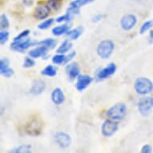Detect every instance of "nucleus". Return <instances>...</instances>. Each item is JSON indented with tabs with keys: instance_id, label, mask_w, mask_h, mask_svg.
<instances>
[{
	"instance_id": "obj_1",
	"label": "nucleus",
	"mask_w": 153,
	"mask_h": 153,
	"mask_svg": "<svg viewBox=\"0 0 153 153\" xmlns=\"http://www.w3.org/2000/svg\"><path fill=\"white\" fill-rule=\"evenodd\" d=\"M127 113V107L124 103H117L111 106L108 111H107V116L111 120H122L124 118Z\"/></svg>"
},
{
	"instance_id": "obj_2",
	"label": "nucleus",
	"mask_w": 153,
	"mask_h": 153,
	"mask_svg": "<svg viewBox=\"0 0 153 153\" xmlns=\"http://www.w3.org/2000/svg\"><path fill=\"white\" fill-rule=\"evenodd\" d=\"M135 90L140 95H148L153 91L152 82L145 77L138 78L135 82Z\"/></svg>"
},
{
	"instance_id": "obj_3",
	"label": "nucleus",
	"mask_w": 153,
	"mask_h": 153,
	"mask_svg": "<svg viewBox=\"0 0 153 153\" xmlns=\"http://www.w3.org/2000/svg\"><path fill=\"white\" fill-rule=\"evenodd\" d=\"M114 48H115V44L111 40L106 39L101 41L97 48V54L101 59H106L111 55Z\"/></svg>"
},
{
	"instance_id": "obj_4",
	"label": "nucleus",
	"mask_w": 153,
	"mask_h": 153,
	"mask_svg": "<svg viewBox=\"0 0 153 153\" xmlns=\"http://www.w3.org/2000/svg\"><path fill=\"white\" fill-rule=\"evenodd\" d=\"M42 129H43V121L39 117H34L31 119L25 127L26 133L31 136H37L40 135Z\"/></svg>"
},
{
	"instance_id": "obj_5",
	"label": "nucleus",
	"mask_w": 153,
	"mask_h": 153,
	"mask_svg": "<svg viewBox=\"0 0 153 153\" xmlns=\"http://www.w3.org/2000/svg\"><path fill=\"white\" fill-rule=\"evenodd\" d=\"M153 108V97H143L138 103V110L140 115L148 116Z\"/></svg>"
},
{
	"instance_id": "obj_6",
	"label": "nucleus",
	"mask_w": 153,
	"mask_h": 153,
	"mask_svg": "<svg viewBox=\"0 0 153 153\" xmlns=\"http://www.w3.org/2000/svg\"><path fill=\"white\" fill-rule=\"evenodd\" d=\"M119 128V123L117 122L111 120H107L103 122L101 127V131L103 136L106 137H110L113 136L117 131Z\"/></svg>"
},
{
	"instance_id": "obj_7",
	"label": "nucleus",
	"mask_w": 153,
	"mask_h": 153,
	"mask_svg": "<svg viewBox=\"0 0 153 153\" xmlns=\"http://www.w3.org/2000/svg\"><path fill=\"white\" fill-rule=\"evenodd\" d=\"M35 42H32L30 39H22V40L19 41H13V43L10 44V49L15 51L18 52H23L27 48H29L30 46L35 45Z\"/></svg>"
},
{
	"instance_id": "obj_8",
	"label": "nucleus",
	"mask_w": 153,
	"mask_h": 153,
	"mask_svg": "<svg viewBox=\"0 0 153 153\" xmlns=\"http://www.w3.org/2000/svg\"><path fill=\"white\" fill-rule=\"evenodd\" d=\"M55 140L56 143L61 148H67L71 143V137L68 133L59 131L56 132L55 135Z\"/></svg>"
},
{
	"instance_id": "obj_9",
	"label": "nucleus",
	"mask_w": 153,
	"mask_h": 153,
	"mask_svg": "<svg viewBox=\"0 0 153 153\" xmlns=\"http://www.w3.org/2000/svg\"><path fill=\"white\" fill-rule=\"evenodd\" d=\"M137 23V18L136 15H124L120 20V26L124 30H131Z\"/></svg>"
},
{
	"instance_id": "obj_10",
	"label": "nucleus",
	"mask_w": 153,
	"mask_h": 153,
	"mask_svg": "<svg viewBox=\"0 0 153 153\" xmlns=\"http://www.w3.org/2000/svg\"><path fill=\"white\" fill-rule=\"evenodd\" d=\"M93 81V78L91 77L90 75H79L78 79L76 82V89L79 91H82L84 89L88 88L90 85L91 82Z\"/></svg>"
},
{
	"instance_id": "obj_11",
	"label": "nucleus",
	"mask_w": 153,
	"mask_h": 153,
	"mask_svg": "<svg viewBox=\"0 0 153 153\" xmlns=\"http://www.w3.org/2000/svg\"><path fill=\"white\" fill-rule=\"evenodd\" d=\"M0 72L5 78H10L14 75V69L9 67V59L3 58L0 61Z\"/></svg>"
},
{
	"instance_id": "obj_12",
	"label": "nucleus",
	"mask_w": 153,
	"mask_h": 153,
	"mask_svg": "<svg viewBox=\"0 0 153 153\" xmlns=\"http://www.w3.org/2000/svg\"><path fill=\"white\" fill-rule=\"evenodd\" d=\"M116 71V65L114 63H109L106 68H103L102 70L98 71L97 73V77L100 79H104L108 77H110L111 75H112Z\"/></svg>"
},
{
	"instance_id": "obj_13",
	"label": "nucleus",
	"mask_w": 153,
	"mask_h": 153,
	"mask_svg": "<svg viewBox=\"0 0 153 153\" xmlns=\"http://www.w3.org/2000/svg\"><path fill=\"white\" fill-rule=\"evenodd\" d=\"M51 12V7L48 5H40L35 8L34 11V16L37 19L43 20L46 18L48 17V15Z\"/></svg>"
},
{
	"instance_id": "obj_14",
	"label": "nucleus",
	"mask_w": 153,
	"mask_h": 153,
	"mask_svg": "<svg viewBox=\"0 0 153 153\" xmlns=\"http://www.w3.org/2000/svg\"><path fill=\"white\" fill-rule=\"evenodd\" d=\"M45 82L41 79H36L33 82L32 86L30 89V93L33 95H39L45 91Z\"/></svg>"
},
{
	"instance_id": "obj_15",
	"label": "nucleus",
	"mask_w": 153,
	"mask_h": 153,
	"mask_svg": "<svg viewBox=\"0 0 153 153\" xmlns=\"http://www.w3.org/2000/svg\"><path fill=\"white\" fill-rule=\"evenodd\" d=\"M48 48L43 45H41L40 47H37L36 48H34L32 50L29 51V55L33 59H37L39 57H43L44 59H47L48 56L47 55Z\"/></svg>"
},
{
	"instance_id": "obj_16",
	"label": "nucleus",
	"mask_w": 153,
	"mask_h": 153,
	"mask_svg": "<svg viewBox=\"0 0 153 153\" xmlns=\"http://www.w3.org/2000/svg\"><path fill=\"white\" fill-rule=\"evenodd\" d=\"M66 73L71 80L75 79L79 75V67L76 63H69L66 67Z\"/></svg>"
},
{
	"instance_id": "obj_17",
	"label": "nucleus",
	"mask_w": 153,
	"mask_h": 153,
	"mask_svg": "<svg viewBox=\"0 0 153 153\" xmlns=\"http://www.w3.org/2000/svg\"><path fill=\"white\" fill-rule=\"evenodd\" d=\"M51 100L56 105H60L65 100V96L62 89L59 88H55L51 92Z\"/></svg>"
},
{
	"instance_id": "obj_18",
	"label": "nucleus",
	"mask_w": 153,
	"mask_h": 153,
	"mask_svg": "<svg viewBox=\"0 0 153 153\" xmlns=\"http://www.w3.org/2000/svg\"><path fill=\"white\" fill-rule=\"evenodd\" d=\"M70 29V27L68 24H63V25L57 26L52 29L51 32L55 36H60V35L68 33V30Z\"/></svg>"
},
{
	"instance_id": "obj_19",
	"label": "nucleus",
	"mask_w": 153,
	"mask_h": 153,
	"mask_svg": "<svg viewBox=\"0 0 153 153\" xmlns=\"http://www.w3.org/2000/svg\"><path fill=\"white\" fill-rule=\"evenodd\" d=\"M83 27H78L77 28H75V29H73V30H70V31H68L67 33V35H68V37L70 38L71 40H76L77 39L80 37V35L83 34Z\"/></svg>"
},
{
	"instance_id": "obj_20",
	"label": "nucleus",
	"mask_w": 153,
	"mask_h": 153,
	"mask_svg": "<svg viewBox=\"0 0 153 153\" xmlns=\"http://www.w3.org/2000/svg\"><path fill=\"white\" fill-rule=\"evenodd\" d=\"M52 62L54 64L56 65H62L64 63H68V57L63 54H59L54 55L52 57Z\"/></svg>"
},
{
	"instance_id": "obj_21",
	"label": "nucleus",
	"mask_w": 153,
	"mask_h": 153,
	"mask_svg": "<svg viewBox=\"0 0 153 153\" xmlns=\"http://www.w3.org/2000/svg\"><path fill=\"white\" fill-rule=\"evenodd\" d=\"M13 153H30L31 152V146L28 144H22L17 148H15L10 151Z\"/></svg>"
},
{
	"instance_id": "obj_22",
	"label": "nucleus",
	"mask_w": 153,
	"mask_h": 153,
	"mask_svg": "<svg viewBox=\"0 0 153 153\" xmlns=\"http://www.w3.org/2000/svg\"><path fill=\"white\" fill-rule=\"evenodd\" d=\"M71 48H72L71 42L69 40H65L59 46V48L57 49V53H59V54H64V53L69 51L71 49Z\"/></svg>"
},
{
	"instance_id": "obj_23",
	"label": "nucleus",
	"mask_w": 153,
	"mask_h": 153,
	"mask_svg": "<svg viewBox=\"0 0 153 153\" xmlns=\"http://www.w3.org/2000/svg\"><path fill=\"white\" fill-rule=\"evenodd\" d=\"M41 74L48 77H54L57 75V71L52 65H48L43 70H42Z\"/></svg>"
},
{
	"instance_id": "obj_24",
	"label": "nucleus",
	"mask_w": 153,
	"mask_h": 153,
	"mask_svg": "<svg viewBox=\"0 0 153 153\" xmlns=\"http://www.w3.org/2000/svg\"><path fill=\"white\" fill-rule=\"evenodd\" d=\"M95 0H74L73 2L70 3V5L73 7L78 8V9H80L81 7H83L84 5H87L88 3H91L94 2Z\"/></svg>"
},
{
	"instance_id": "obj_25",
	"label": "nucleus",
	"mask_w": 153,
	"mask_h": 153,
	"mask_svg": "<svg viewBox=\"0 0 153 153\" xmlns=\"http://www.w3.org/2000/svg\"><path fill=\"white\" fill-rule=\"evenodd\" d=\"M40 45H43L47 47L48 49H51V48H54L57 44V40H55L54 39H46L44 40L40 41L39 43H38Z\"/></svg>"
},
{
	"instance_id": "obj_26",
	"label": "nucleus",
	"mask_w": 153,
	"mask_h": 153,
	"mask_svg": "<svg viewBox=\"0 0 153 153\" xmlns=\"http://www.w3.org/2000/svg\"><path fill=\"white\" fill-rule=\"evenodd\" d=\"M152 27H153V19L146 21L145 23H143V25L141 26L140 29V33L141 35H143L148 30H150Z\"/></svg>"
},
{
	"instance_id": "obj_27",
	"label": "nucleus",
	"mask_w": 153,
	"mask_h": 153,
	"mask_svg": "<svg viewBox=\"0 0 153 153\" xmlns=\"http://www.w3.org/2000/svg\"><path fill=\"white\" fill-rule=\"evenodd\" d=\"M54 21L55 19H47V20L43 21L41 23L39 24L38 26V28L39 29V30H46V29H48L51 27V26L52 25L53 23H54Z\"/></svg>"
},
{
	"instance_id": "obj_28",
	"label": "nucleus",
	"mask_w": 153,
	"mask_h": 153,
	"mask_svg": "<svg viewBox=\"0 0 153 153\" xmlns=\"http://www.w3.org/2000/svg\"><path fill=\"white\" fill-rule=\"evenodd\" d=\"M0 26L2 29H7L10 26V22L8 19L7 16L5 14H2L1 18H0Z\"/></svg>"
},
{
	"instance_id": "obj_29",
	"label": "nucleus",
	"mask_w": 153,
	"mask_h": 153,
	"mask_svg": "<svg viewBox=\"0 0 153 153\" xmlns=\"http://www.w3.org/2000/svg\"><path fill=\"white\" fill-rule=\"evenodd\" d=\"M61 0H48V5L54 10H59L61 7Z\"/></svg>"
},
{
	"instance_id": "obj_30",
	"label": "nucleus",
	"mask_w": 153,
	"mask_h": 153,
	"mask_svg": "<svg viewBox=\"0 0 153 153\" xmlns=\"http://www.w3.org/2000/svg\"><path fill=\"white\" fill-rule=\"evenodd\" d=\"M9 36H10V34L7 31L2 30L0 32V43H1V45H3V44H5L7 42Z\"/></svg>"
},
{
	"instance_id": "obj_31",
	"label": "nucleus",
	"mask_w": 153,
	"mask_h": 153,
	"mask_svg": "<svg viewBox=\"0 0 153 153\" xmlns=\"http://www.w3.org/2000/svg\"><path fill=\"white\" fill-rule=\"evenodd\" d=\"M73 15H71V14L67 12V14L64 15H62V16H59L56 19V22L57 23H63V22H68V21H71V19H72Z\"/></svg>"
},
{
	"instance_id": "obj_32",
	"label": "nucleus",
	"mask_w": 153,
	"mask_h": 153,
	"mask_svg": "<svg viewBox=\"0 0 153 153\" xmlns=\"http://www.w3.org/2000/svg\"><path fill=\"white\" fill-rule=\"evenodd\" d=\"M35 65V60L31 59V57H26L25 59H24V62H23V68H33L34 66Z\"/></svg>"
},
{
	"instance_id": "obj_33",
	"label": "nucleus",
	"mask_w": 153,
	"mask_h": 153,
	"mask_svg": "<svg viewBox=\"0 0 153 153\" xmlns=\"http://www.w3.org/2000/svg\"><path fill=\"white\" fill-rule=\"evenodd\" d=\"M30 31L29 30H25L22 31V32L18 35L16 37L14 38V41H19V40H22V39H24L25 38H27L28 35H30Z\"/></svg>"
},
{
	"instance_id": "obj_34",
	"label": "nucleus",
	"mask_w": 153,
	"mask_h": 153,
	"mask_svg": "<svg viewBox=\"0 0 153 153\" xmlns=\"http://www.w3.org/2000/svg\"><path fill=\"white\" fill-rule=\"evenodd\" d=\"M152 152V148L149 144H145L141 148V152L142 153H150Z\"/></svg>"
},
{
	"instance_id": "obj_35",
	"label": "nucleus",
	"mask_w": 153,
	"mask_h": 153,
	"mask_svg": "<svg viewBox=\"0 0 153 153\" xmlns=\"http://www.w3.org/2000/svg\"><path fill=\"white\" fill-rule=\"evenodd\" d=\"M23 3L26 7H30L33 5L34 1L33 0H23Z\"/></svg>"
},
{
	"instance_id": "obj_36",
	"label": "nucleus",
	"mask_w": 153,
	"mask_h": 153,
	"mask_svg": "<svg viewBox=\"0 0 153 153\" xmlns=\"http://www.w3.org/2000/svg\"><path fill=\"white\" fill-rule=\"evenodd\" d=\"M102 19V15L98 14V15H95L94 17L92 18V21L93 22H99Z\"/></svg>"
},
{
	"instance_id": "obj_37",
	"label": "nucleus",
	"mask_w": 153,
	"mask_h": 153,
	"mask_svg": "<svg viewBox=\"0 0 153 153\" xmlns=\"http://www.w3.org/2000/svg\"><path fill=\"white\" fill-rule=\"evenodd\" d=\"M75 55H76V52H75V51H72V52H71L70 54L67 56V57H68V63L75 57Z\"/></svg>"
},
{
	"instance_id": "obj_38",
	"label": "nucleus",
	"mask_w": 153,
	"mask_h": 153,
	"mask_svg": "<svg viewBox=\"0 0 153 153\" xmlns=\"http://www.w3.org/2000/svg\"><path fill=\"white\" fill-rule=\"evenodd\" d=\"M149 43H153V30H151L149 34Z\"/></svg>"
}]
</instances>
